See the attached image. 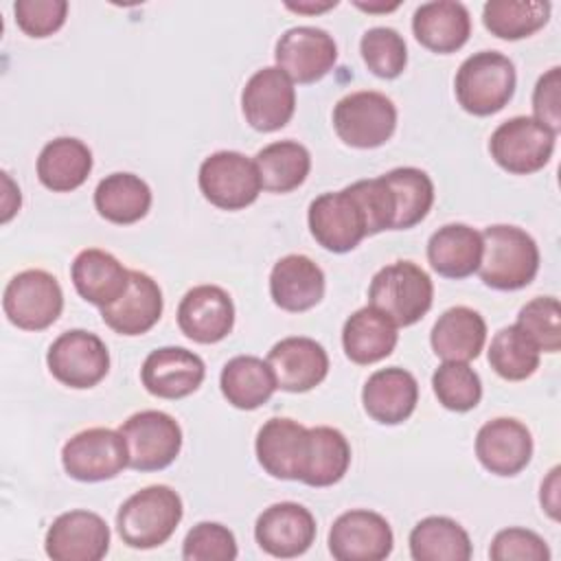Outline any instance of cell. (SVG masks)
<instances>
[{"label":"cell","instance_id":"16","mask_svg":"<svg viewBox=\"0 0 561 561\" xmlns=\"http://www.w3.org/2000/svg\"><path fill=\"white\" fill-rule=\"evenodd\" d=\"M44 550L53 561H99L110 550V526L92 511H68L53 519Z\"/></svg>","mask_w":561,"mask_h":561},{"label":"cell","instance_id":"29","mask_svg":"<svg viewBox=\"0 0 561 561\" xmlns=\"http://www.w3.org/2000/svg\"><path fill=\"white\" fill-rule=\"evenodd\" d=\"M397 340V324L370 305L351 313L342 329L344 353L359 366L386 359L394 351Z\"/></svg>","mask_w":561,"mask_h":561},{"label":"cell","instance_id":"36","mask_svg":"<svg viewBox=\"0 0 561 561\" xmlns=\"http://www.w3.org/2000/svg\"><path fill=\"white\" fill-rule=\"evenodd\" d=\"M254 164L261 178V188L270 193H289L307 180L311 156L309 149L296 140H276L254 156Z\"/></svg>","mask_w":561,"mask_h":561},{"label":"cell","instance_id":"27","mask_svg":"<svg viewBox=\"0 0 561 561\" xmlns=\"http://www.w3.org/2000/svg\"><path fill=\"white\" fill-rule=\"evenodd\" d=\"M70 278L77 294L99 309L118 300L129 287V270L114 254L99 248L81 250L75 256Z\"/></svg>","mask_w":561,"mask_h":561},{"label":"cell","instance_id":"49","mask_svg":"<svg viewBox=\"0 0 561 561\" xmlns=\"http://www.w3.org/2000/svg\"><path fill=\"white\" fill-rule=\"evenodd\" d=\"M355 7L362 9V11L373 13V11H392V9L399 7V2H394V4H364V2H355Z\"/></svg>","mask_w":561,"mask_h":561},{"label":"cell","instance_id":"34","mask_svg":"<svg viewBox=\"0 0 561 561\" xmlns=\"http://www.w3.org/2000/svg\"><path fill=\"white\" fill-rule=\"evenodd\" d=\"M94 208L112 224H136L151 208V188L134 173H110L94 188Z\"/></svg>","mask_w":561,"mask_h":561},{"label":"cell","instance_id":"28","mask_svg":"<svg viewBox=\"0 0 561 561\" xmlns=\"http://www.w3.org/2000/svg\"><path fill=\"white\" fill-rule=\"evenodd\" d=\"M484 342V318L476 309L465 305L443 311L430 333V344L434 353L445 362H471L480 355Z\"/></svg>","mask_w":561,"mask_h":561},{"label":"cell","instance_id":"17","mask_svg":"<svg viewBox=\"0 0 561 561\" xmlns=\"http://www.w3.org/2000/svg\"><path fill=\"white\" fill-rule=\"evenodd\" d=\"M316 517L298 502L267 506L254 524V539L272 557L291 559L305 554L316 539Z\"/></svg>","mask_w":561,"mask_h":561},{"label":"cell","instance_id":"20","mask_svg":"<svg viewBox=\"0 0 561 561\" xmlns=\"http://www.w3.org/2000/svg\"><path fill=\"white\" fill-rule=\"evenodd\" d=\"M476 456L495 476H517L533 458V434L517 419H491L478 430Z\"/></svg>","mask_w":561,"mask_h":561},{"label":"cell","instance_id":"14","mask_svg":"<svg viewBox=\"0 0 561 561\" xmlns=\"http://www.w3.org/2000/svg\"><path fill=\"white\" fill-rule=\"evenodd\" d=\"M392 546L394 535L388 519L366 508L342 513L329 530V552L337 561H381Z\"/></svg>","mask_w":561,"mask_h":561},{"label":"cell","instance_id":"32","mask_svg":"<svg viewBox=\"0 0 561 561\" xmlns=\"http://www.w3.org/2000/svg\"><path fill=\"white\" fill-rule=\"evenodd\" d=\"M351 465V445L346 436L329 425L307 430V447L300 469V482L309 486H331L340 482Z\"/></svg>","mask_w":561,"mask_h":561},{"label":"cell","instance_id":"37","mask_svg":"<svg viewBox=\"0 0 561 561\" xmlns=\"http://www.w3.org/2000/svg\"><path fill=\"white\" fill-rule=\"evenodd\" d=\"M381 178L394 202L392 230H408L421 224L434 204V184L430 175L416 167H397Z\"/></svg>","mask_w":561,"mask_h":561},{"label":"cell","instance_id":"4","mask_svg":"<svg viewBox=\"0 0 561 561\" xmlns=\"http://www.w3.org/2000/svg\"><path fill=\"white\" fill-rule=\"evenodd\" d=\"M432 300V278L412 261H394L381 267L368 287V305L386 313L397 327L419 322L430 311Z\"/></svg>","mask_w":561,"mask_h":561},{"label":"cell","instance_id":"26","mask_svg":"<svg viewBox=\"0 0 561 561\" xmlns=\"http://www.w3.org/2000/svg\"><path fill=\"white\" fill-rule=\"evenodd\" d=\"M412 31L416 42L427 50L449 55L467 44L471 35V18L462 2L434 0L414 11Z\"/></svg>","mask_w":561,"mask_h":561},{"label":"cell","instance_id":"13","mask_svg":"<svg viewBox=\"0 0 561 561\" xmlns=\"http://www.w3.org/2000/svg\"><path fill=\"white\" fill-rule=\"evenodd\" d=\"M296 110L294 81L278 68L256 70L241 92V112L245 123L256 131H276L285 127Z\"/></svg>","mask_w":561,"mask_h":561},{"label":"cell","instance_id":"15","mask_svg":"<svg viewBox=\"0 0 561 561\" xmlns=\"http://www.w3.org/2000/svg\"><path fill=\"white\" fill-rule=\"evenodd\" d=\"M274 59L291 81L316 83L335 66L337 44L324 28L294 26L278 37Z\"/></svg>","mask_w":561,"mask_h":561},{"label":"cell","instance_id":"23","mask_svg":"<svg viewBox=\"0 0 561 561\" xmlns=\"http://www.w3.org/2000/svg\"><path fill=\"white\" fill-rule=\"evenodd\" d=\"M419 401V383L405 368L390 366L375 370L362 390L366 414L381 425H399L408 421Z\"/></svg>","mask_w":561,"mask_h":561},{"label":"cell","instance_id":"33","mask_svg":"<svg viewBox=\"0 0 561 561\" xmlns=\"http://www.w3.org/2000/svg\"><path fill=\"white\" fill-rule=\"evenodd\" d=\"M221 394L239 410H256L274 394L276 377L267 364L256 355H237L226 362L219 375Z\"/></svg>","mask_w":561,"mask_h":561},{"label":"cell","instance_id":"40","mask_svg":"<svg viewBox=\"0 0 561 561\" xmlns=\"http://www.w3.org/2000/svg\"><path fill=\"white\" fill-rule=\"evenodd\" d=\"M438 403L451 412H469L482 399L480 375L467 362H443L432 375Z\"/></svg>","mask_w":561,"mask_h":561},{"label":"cell","instance_id":"11","mask_svg":"<svg viewBox=\"0 0 561 561\" xmlns=\"http://www.w3.org/2000/svg\"><path fill=\"white\" fill-rule=\"evenodd\" d=\"M61 465L66 473L79 482H103L129 467V454L121 432L88 427L66 440Z\"/></svg>","mask_w":561,"mask_h":561},{"label":"cell","instance_id":"31","mask_svg":"<svg viewBox=\"0 0 561 561\" xmlns=\"http://www.w3.org/2000/svg\"><path fill=\"white\" fill-rule=\"evenodd\" d=\"M92 171L90 147L70 136L46 142L37 156V178L53 193H70L79 188Z\"/></svg>","mask_w":561,"mask_h":561},{"label":"cell","instance_id":"43","mask_svg":"<svg viewBox=\"0 0 561 561\" xmlns=\"http://www.w3.org/2000/svg\"><path fill=\"white\" fill-rule=\"evenodd\" d=\"M186 561H232L237 559V539L230 528L217 522H199L182 543Z\"/></svg>","mask_w":561,"mask_h":561},{"label":"cell","instance_id":"3","mask_svg":"<svg viewBox=\"0 0 561 561\" xmlns=\"http://www.w3.org/2000/svg\"><path fill=\"white\" fill-rule=\"evenodd\" d=\"M515 85V66L497 50H480L467 57L454 81L460 107L473 116H491L500 112L513 99Z\"/></svg>","mask_w":561,"mask_h":561},{"label":"cell","instance_id":"10","mask_svg":"<svg viewBox=\"0 0 561 561\" xmlns=\"http://www.w3.org/2000/svg\"><path fill=\"white\" fill-rule=\"evenodd\" d=\"M199 191L221 210H241L256 202L261 178L254 160L239 151H215L199 164Z\"/></svg>","mask_w":561,"mask_h":561},{"label":"cell","instance_id":"38","mask_svg":"<svg viewBox=\"0 0 561 561\" xmlns=\"http://www.w3.org/2000/svg\"><path fill=\"white\" fill-rule=\"evenodd\" d=\"M552 4L546 0H489L482 7L484 28L500 39H524L543 28Z\"/></svg>","mask_w":561,"mask_h":561},{"label":"cell","instance_id":"24","mask_svg":"<svg viewBox=\"0 0 561 561\" xmlns=\"http://www.w3.org/2000/svg\"><path fill=\"white\" fill-rule=\"evenodd\" d=\"M307 430L294 419L274 416L256 434V460L265 473L278 480H298L307 447Z\"/></svg>","mask_w":561,"mask_h":561},{"label":"cell","instance_id":"1","mask_svg":"<svg viewBox=\"0 0 561 561\" xmlns=\"http://www.w3.org/2000/svg\"><path fill=\"white\" fill-rule=\"evenodd\" d=\"M482 259L478 274L484 285L515 291L533 283L539 272V248L519 226L493 224L482 232Z\"/></svg>","mask_w":561,"mask_h":561},{"label":"cell","instance_id":"18","mask_svg":"<svg viewBox=\"0 0 561 561\" xmlns=\"http://www.w3.org/2000/svg\"><path fill=\"white\" fill-rule=\"evenodd\" d=\"M180 331L197 344L221 342L234 327V305L226 289L197 285L178 305Z\"/></svg>","mask_w":561,"mask_h":561},{"label":"cell","instance_id":"7","mask_svg":"<svg viewBox=\"0 0 561 561\" xmlns=\"http://www.w3.org/2000/svg\"><path fill=\"white\" fill-rule=\"evenodd\" d=\"M2 309L13 327L44 331L61 316V285L46 270H24L7 283Z\"/></svg>","mask_w":561,"mask_h":561},{"label":"cell","instance_id":"41","mask_svg":"<svg viewBox=\"0 0 561 561\" xmlns=\"http://www.w3.org/2000/svg\"><path fill=\"white\" fill-rule=\"evenodd\" d=\"M359 53L368 70L381 79H397L408 64L405 39L390 26H373L359 39Z\"/></svg>","mask_w":561,"mask_h":561},{"label":"cell","instance_id":"8","mask_svg":"<svg viewBox=\"0 0 561 561\" xmlns=\"http://www.w3.org/2000/svg\"><path fill=\"white\" fill-rule=\"evenodd\" d=\"M557 134L533 116H513L495 127L489 140L491 158L513 175L543 169L554 151Z\"/></svg>","mask_w":561,"mask_h":561},{"label":"cell","instance_id":"44","mask_svg":"<svg viewBox=\"0 0 561 561\" xmlns=\"http://www.w3.org/2000/svg\"><path fill=\"white\" fill-rule=\"evenodd\" d=\"M489 557L493 561H548L550 548L535 530L513 526L493 537Z\"/></svg>","mask_w":561,"mask_h":561},{"label":"cell","instance_id":"45","mask_svg":"<svg viewBox=\"0 0 561 561\" xmlns=\"http://www.w3.org/2000/svg\"><path fill=\"white\" fill-rule=\"evenodd\" d=\"M15 22L28 37H48L57 33L68 15L66 0H18L13 4Z\"/></svg>","mask_w":561,"mask_h":561},{"label":"cell","instance_id":"47","mask_svg":"<svg viewBox=\"0 0 561 561\" xmlns=\"http://www.w3.org/2000/svg\"><path fill=\"white\" fill-rule=\"evenodd\" d=\"M541 506L552 519H559V467L550 471V476L541 484Z\"/></svg>","mask_w":561,"mask_h":561},{"label":"cell","instance_id":"2","mask_svg":"<svg viewBox=\"0 0 561 561\" xmlns=\"http://www.w3.org/2000/svg\"><path fill=\"white\" fill-rule=\"evenodd\" d=\"M184 515L182 497L167 484H151L129 495L118 513L116 528L129 548L149 550L162 546Z\"/></svg>","mask_w":561,"mask_h":561},{"label":"cell","instance_id":"46","mask_svg":"<svg viewBox=\"0 0 561 561\" xmlns=\"http://www.w3.org/2000/svg\"><path fill=\"white\" fill-rule=\"evenodd\" d=\"M535 121L548 127L552 134L561 131V68L554 66L543 72L533 90Z\"/></svg>","mask_w":561,"mask_h":561},{"label":"cell","instance_id":"21","mask_svg":"<svg viewBox=\"0 0 561 561\" xmlns=\"http://www.w3.org/2000/svg\"><path fill=\"white\" fill-rule=\"evenodd\" d=\"M267 364L276 377V386L285 392H307L322 383L329 373L324 346L302 335L276 342L267 353Z\"/></svg>","mask_w":561,"mask_h":561},{"label":"cell","instance_id":"6","mask_svg":"<svg viewBox=\"0 0 561 561\" xmlns=\"http://www.w3.org/2000/svg\"><path fill=\"white\" fill-rule=\"evenodd\" d=\"M337 138L357 149H375L388 142L397 129L394 103L375 90H359L342 96L333 107Z\"/></svg>","mask_w":561,"mask_h":561},{"label":"cell","instance_id":"48","mask_svg":"<svg viewBox=\"0 0 561 561\" xmlns=\"http://www.w3.org/2000/svg\"><path fill=\"white\" fill-rule=\"evenodd\" d=\"M285 7L291 9V11H298V13H322L331 7H337V2L335 0H331V2H298V4L287 2Z\"/></svg>","mask_w":561,"mask_h":561},{"label":"cell","instance_id":"39","mask_svg":"<svg viewBox=\"0 0 561 561\" xmlns=\"http://www.w3.org/2000/svg\"><path fill=\"white\" fill-rule=\"evenodd\" d=\"M539 353L537 344L517 324H508L493 335L489 364L502 379L522 381L539 368Z\"/></svg>","mask_w":561,"mask_h":561},{"label":"cell","instance_id":"25","mask_svg":"<svg viewBox=\"0 0 561 561\" xmlns=\"http://www.w3.org/2000/svg\"><path fill=\"white\" fill-rule=\"evenodd\" d=\"M270 296L283 311H309L324 296V272L305 254H287L272 267Z\"/></svg>","mask_w":561,"mask_h":561},{"label":"cell","instance_id":"19","mask_svg":"<svg viewBox=\"0 0 561 561\" xmlns=\"http://www.w3.org/2000/svg\"><path fill=\"white\" fill-rule=\"evenodd\" d=\"M204 377V359L182 346L151 351L140 368L145 390L160 399H184L202 386Z\"/></svg>","mask_w":561,"mask_h":561},{"label":"cell","instance_id":"5","mask_svg":"<svg viewBox=\"0 0 561 561\" xmlns=\"http://www.w3.org/2000/svg\"><path fill=\"white\" fill-rule=\"evenodd\" d=\"M307 221L318 245L335 254L351 252L370 237L368 213L353 184L318 195L309 204Z\"/></svg>","mask_w":561,"mask_h":561},{"label":"cell","instance_id":"42","mask_svg":"<svg viewBox=\"0 0 561 561\" xmlns=\"http://www.w3.org/2000/svg\"><path fill=\"white\" fill-rule=\"evenodd\" d=\"M543 353L561 348V307L554 296H537L526 302L515 322Z\"/></svg>","mask_w":561,"mask_h":561},{"label":"cell","instance_id":"22","mask_svg":"<svg viewBox=\"0 0 561 561\" xmlns=\"http://www.w3.org/2000/svg\"><path fill=\"white\" fill-rule=\"evenodd\" d=\"M162 289L140 270H129L127 291L107 307H101L103 322L118 335H142L162 316Z\"/></svg>","mask_w":561,"mask_h":561},{"label":"cell","instance_id":"12","mask_svg":"<svg viewBox=\"0 0 561 561\" xmlns=\"http://www.w3.org/2000/svg\"><path fill=\"white\" fill-rule=\"evenodd\" d=\"M46 364L59 383L85 390L105 379L110 370V351L96 333L70 329L50 344Z\"/></svg>","mask_w":561,"mask_h":561},{"label":"cell","instance_id":"35","mask_svg":"<svg viewBox=\"0 0 561 561\" xmlns=\"http://www.w3.org/2000/svg\"><path fill=\"white\" fill-rule=\"evenodd\" d=\"M408 541L414 561H469L473 552L467 530L445 515L423 517Z\"/></svg>","mask_w":561,"mask_h":561},{"label":"cell","instance_id":"9","mask_svg":"<svg viewBox=\"0 0 561 561\" xmlns=\"http://www.w3.org/2000/svg\"><path fill=\"white\" fill-rule=\"evenodd\" d=\"M118 432L127 445L129 467L136 471L167 469L182 449V427L162 410L136 412Z\"/></svg>","mask_w":561,"mask_h":561},{"label":"cell","instance_id":"30","mask_svg":"<svg viewBox=\"0 0 561 561\" xmlns=\"http://www.w3.org/2000/svg\"><path fill=\"white\" fill-rule=\"evenodd\" d=\"M482 259V237L467 224H447L427 241V261L445 278H467L478 272Z\"/></svg>","mask_w":561,"mask_h":561}]
</instances>
